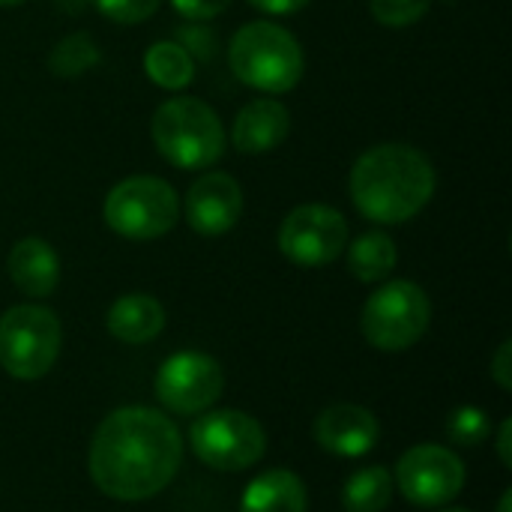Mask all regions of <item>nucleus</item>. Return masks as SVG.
Here are the masks:
<instances>
[{"label": "nucleus", "mask_w": 512, "mask_h": 512, "mask_svg": "<svg viewBox=\"0 0 512 512\" xmlns=\"http://www.w3.org/2000/svg\"><path fill=\"white\" fill-rule=\"evenodd\" d=\"M444 512H471V510H444Z\"/></svg>", "instance_id": "obj_31"}, {"label": "nucleus", "mask_w": 512, "mask_h": 512, "mask_svg": "<svg viewBox=\"0 0 512 512\" xmlns=\"http://www.w3.org/2000/svg\"><path fill=\"white\" fill-rule=\"evenodd\" d=\"M225 390L222 366L201 351H180L156 372V399L174 414H201Z\"/></svg>", "instance_id": "obj_10"}, {"label": "nucleus", "mask_w": 512, "mask_h": 512, "mask_svg": "<svg viewBox=\"0 0 512 512\" xmlns=\"http://www.w3.org/2000/svg\"><path fill=\"white\" fill-rule=\"evenodd\" d=\"M348 246V222L336 207L303 204L282 219L279 249L297 267H327Z\"/></svg>", "instance_id": "obj_9"}, {"label": "nucleus", "mask_w": 512, "mask_h": 512, "mask_svg": "<svg viewBox=\"0 0 512 512\" xmlns=\"http://www.w3.org/2000/svg\"><path fill=\"white\" fill-rule=\"evenodd\" d=\"M492 378L498 381L501 390H512V342L507 339L498 354L492 357Z\"/></svg>", "instance_id": "obj_26"}, {"label": "nucleus", "mask_w": 512, "mask_h": 512, "mask_svg": "<svg viewBox=\"0 0 512 512\" xmlns=\"http://www.w3.org/2000/svg\"><path fill=\"white\" fill-rule=\"evenodd\" d=\"M512 510V492H504L501 504H498V512H510Z\"/></svg>", "instance_id": "obj_29"}, {"label": "nucleus", "mask_w": 512, "mask_h": 512, "mask_svg": "<svg viewBox=\"0 0 512 512\" xmlns=\"http://www.w3.org/2000/svg\"><path fill=\"white\" fill-rule=\"evenodd\" d=\"M312 432L321 450L339 459H360L372 453L381 438V426L375 414L360 405H333L321 411Z\"/></svg>", "instance_id": "obj_13"}, {"label": "nucleus", "mask_w": 512, "mask_h": 512, "mask_svg": "<svg viewBox=\"0 0 512 512\" xmlns=\"http://www.w3.org/2000/svg\"><path fill=\"white\" fill-rule=\"evenodd\" d=\"M108 333L126 345H147L165 327V309L150 294H126L105 315Z\"/></svg>", "instance_id": "obj_16"}, {"label": "nucleus", "mask_w": 512, "mask_h": 512, "mask_svg": "<svg viewBox=\"0 0 512 512\" xmlns=\"http://www.w3.org/2000/svg\"><path fill=\"white\" fill-rule=\"evenodd\" d=\"M243 216V189L231 174H201L186 195V219L195 234L219 237L228 234Z\"/></svg>", "instance_id": "obj_12"}, {"label": "nucleus", "mask_w": 512, "mask_h": 512, "mask_svg": "<svg viewBox=\"0 0 512 512\" xmlns=\"http://www.w3.org/2000/svg\"><path fill=\"white\" fill-rule=\"evenodd\" d=\"M6 270H9V279L15 282V288L27 297H48V294H54V288L60 282V258L39 237L18 240L9 252Z\"/></svg>", "instance_id": "obj_15"}, {"label": "nucleus", "mask_w": 512, "mask_h": 512, "mask_svg": "<svg viewBox=\"0 0 512 512\" xmlns=\"http://www.w3.org/2000/svg\"><path fill=\"white\" fill-rule=\"evenodd\" d=\"M249 3L261 12H270V15H291V12L303 9L309 0H249Z\"/></svg>", "instance_id": "obj_27"}, {"label": "nucleus", "mask_w": 512, "mask_h": 512, "mask_svg": "<svg viewBox=\"0 0 512 512\" xmlns=\"http://www.w3.org/2000/svg\"><path fill=\"white\" fill-rule=\"evenodd\" d=\"M393 501V474L384 465L360 468L342 489L345 512H384Z\"/></svg>", "instance_id": "obj_19"}, {"label": "nucleus", "mask_w": 512, "mask_h": 512, "mask_svg": "<svg viewBox=\"0 0 512 512\" xmlns=\"http://www.w3.org/2000/svg\"><path fill=\"white\" fill-rule=\"evenodd\" d=\"M144 72L153 84H159L165 90H183L195 78V63L183 45L156 42L144 54Z\"/></svg>", "instance_id": "obj_20"}, {"label": "nucleus", "mask_w": 512, "mask_h": 512, "mask_svg": "<svg viewBox=\"0 0 512 512\" xmlns=\"http://www.w3.org/2000/svg\"><path fill=\"white\" fill-rule=\"evenodd\" d=\"M183 441L177 426L153 408L108 414L90 441V477L114 501H147L180 471Z\"/></svg>", "instance_id": "obj_1"}, {"label": "nucleus", "mask_w": 512, "mask_h": 512, "mask_svg": "<svg viewBox=\"0 0 512 512\" xmlns=\"http://www.w3.org/2000/svg\"><path fill=\"white\" fill-rule=\"evenodd\" d=\"M432 0H369V9L384 27H408L417 24L429 12Z\"/></svg>", "instance_id": "obj_23"}, {"label": "nucleus", "mask_w": 512, "mask_h": 512, "mask_svg": "<svg viewBox=\"0 0 512 512\" xmlns=\"http://www.w3.org/2000/svg\"><path fill=\"white\" fill-rule=\"evenodd\" d=\"M102 213L114 234L126 240H156L177 225L180 201L165 180L141 174L117 183L108 192Z\"/></svg>", "instance_id": "obj_7"}, {"label": "nucleus", "mask_w": 512, "mask_h": 512, "mask_svg": "<svg viewBox=\"0 0 512 512\" xmlns=\"http://www.w3.org/2000/svg\"><path fill=\"white\" fill-rule=\"evenodd\" d=\"M234 75L264 93H285L303 78L300 42L273 21L243 24L228 48Z\"/></svg>", "instance_id": "obj_4"}, {"label": "nucleus", "mask_w": 512, "mask_h": 512, "mask_svg": "<svg viewBox=\"0 0 512 512\" xmlns=\"http://www.w3.org/2000/svg\"><path fill=\"white\" fill-rule=\"evenodd\" d=\"M510 432H512V423L510 420H504V423H501V429H498V456H501V465H504V468H510L512 465Z\"/></svg>", "instance_id": "obj_28"}, {"label": "nucleus", "mask_w": 512, "mask_h": 512, "mask_svg": "<svg viewBox=\"0 0 512 512\" xmlns=\"http://www.w3.org/2000/svg\"><path fill=\"white\" fill-rule=\"evenodd\" d=\"M399 252L384 231H369L348 246V270L360 282H381L396 270Z\"/></svg>", "instance_id": "obj_18"}, {"label": "nucleus", "mask_w": 512, "mask_h": 512, "mask_svg": "<svg viewBox=\"0 0 512 512\" xmlns=\"http://www.w3.org/2000/svg\"><path fill=\"white\" fill-rule=\"evenodd\" d=\"M192 453L213 471H246L261 462L267 435L261 423L243 411H210L195 420Z\"/></svg>", "instance_id": "obj_8"}, {"label": "nucleus", "mask_w": 512, "mask_h": 512, "mask_svg": "<svg viewBox=\"0 0 512 512\" xmlns=\"http://www.w3.org/2000/svg\"><path fill=\"white\" fill-rule=\"evenodd\" d=\"M96 63H99V48L90 39V33H72V36L60 39L54 45V51L48 54V69L60 78L84 75Z\"/></svg>", "instance_id": "obj_21"}, {"label": "nucleus", "mask_w": 512, "mask_h": 512, "mask_svg": "<svg viewBox=\"0 0 512 512\" xmlns=\"http://www.w3.org/2000/svg\"><path fill=\"white\" fill-rule=\"evenodd\" d=\"M18 3H24V0H0V6H18Z\"/></svg>", "instance_id": "obj_30"}, {"label": "nucleus", "mask_w": 512, "mask_h": 512, "mask_svg": "<svg viewBox=\"0 0 512 512\" xmlns=\"http://www.w3.org/2000/svg\"><path fill=\"white\" fill-rule=\"evenodd\" d=\"M309 510V498H306V486L294 471L285 468H273L258 474L243 498H240V512H306Z\"/></svg>", "instance_id": "obj_17"}, {"label": "nucleus", "mask_w": 512, "mask_h": 512, "mask_svg": "<svg viewBox=\"0 0 512 512\" xmlns=\"http://www.w3.org/2000/svg\"><path fill=\"white\" fill-rule=\"evenodd\" d=\"M96 9L117 24H141L159 9V0H93Z\"/></svg>", "instance_id": "obj_24"}, {"label": "nucleus", "mask_w": 512, "mask_h": 512, "mask_svg": "<svg viewBox=\"0 0 512 512\" xmlns=\"http://www.w3.org/2000/svg\"><path fill=\"white\" fill-rule=\"evenodd\" d=\"M492 432L489 414L477 405H462L447 420V438L459 447H480Z\"/></svg>", "instance_id": "obj_22"}, {"label": "nucleus", "mask_w": 512, "mask_h": 512, "mask_svg": "<svg viewBox=\"0 0 512 512\" xmlns=\"http://www.w3.org/2000/svg\"><path fill=\"white\" fill-rule=\"evenodd\" d=\"M396 486L417 507H444L465 489V465L447 447L420 444L399 459Z\"/></svg>", "instance_id": "obj_11"}, {"label": "nucleus", "mask_w": 512, "mask_h": 512, "mask_svg": "<svg viewBox=\"0 0 512 512\" xmlns=\"http://www.w3.org/2000/svg\"><path fill=\"white\" fill-rule=\"evenodd\" d=\"M150 135L156 150L183 171L210 168L225 153V132L216 111L192 96H177L159 105Z\"/></svg>", "instance_id": "obj_3"}, {"label": "nucleus", "mask_w": 512, "mask_h": 512, "mask_svg": "<svg viewBox=\"0 0 512 512\" xmlns=\"http://www.w3.org/2000/svg\"><path fill=\"white\" fill-rule=\"evenodd\" d=\"M432 321V303L426 291L408 279L381 285L363 306V336L378 351H405L417 345Z\"/></svg>", "instance_id": "obj_6"}, {"label": "nucleus", "mask_w": 512, "mask_h": 512, "mask_svg": "<svg viewBox=\"0 0 512 512\" xmlns=\"http://www.w3.org/2000/svg\"><path fill=\"white\" fill-rule=\"evenodd\" d=\"M435 192L432 162L408 144H378L351 168L354 207L381 225L414 219Z\"/></svg>", "instance_id": "obj_2"}, {"label": "nucleus", "mask_w": 512, "mask_h": 512, "mask_svg": "<svg viewBox=\"0 0 512 512\" xmlns=\"http://www.w3.org/2000/svg\"><path fill=\"white\" fill-rule=\"evenodd\" d=\"M63 330L45 306H12L0 315V366L18 381H39L60 357Z\"/></svg>", "instance_id": "obj_5"}, {"label": "nucleus", "mask_w": 512, "mask_h": 512, "mask_svg": "<svg viewBox=\"0 0 512 512\" xmlns=\"http://www.w3.org/2000/svg\"><path fill=\"white\" fill-rule=\"evenodd\" d=\"M288 129L291 114L279 99H255L237 114L231 141L240 153H270L288 138Z\"/></svg>", "instance_id": "obj_14"}, {"label": "nucleus", "mask_w": 512, "mask_h": 512, "mask_svg": "<svg viewBox=\"0 0 512 512\" xmlns=\"http://www.w3.org/2000/svg\"><path fill=\"white\" fill-rule=\"evenodd\" d=\"M231 0H171V6L189 21H207L228 9Z\"/></svg>", "instance_id": "obj_25"}]
</instances>
